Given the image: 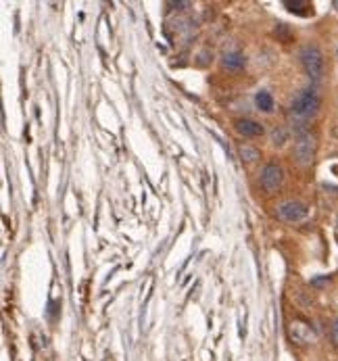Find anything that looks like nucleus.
<instances>
[{
  "instance_id": "1",
  "label": "nucleus",
  "mask_w": 338,
  "mask_h": 361,
  "mask_svg": "<svg viewBox=\"0 0 338 361\" xmlns=\"http://www.w3.org/2000/svg\"><path fill=\"white\" fill-rule=\"evenodd\" d=\"M321 107V99L315 88H303L292 99L290 105V117H297L301 121H309Z\"/></svg>"
},
{
  "instance_id": "2",
  "label": "nucleus",
  "mask_w": 338,
  "mask_h": 361,
  "mask_svg": "<svg viewBox=\"0 0 338 361\" xmlns=\"http://www.w3.org/2000/svg\"><path fill=\"white\" fill-rule=\"evenodd\" d=\"M299 61L303 65V69L307 71V75L313 81H319L326 71V63H323V54L315 44H307L299 50Z\"/></svg>"
},
{
  "instance_id": "3",
  "label": "nucleus",
  "mask_w": 338,
  "mask_h": 361,
  "mask_svg": "<svg viewBox=\"0 0 338 361\" xmlns=\"http://www.w3.org/2000/svg\"><path fill=\"white\" fill-rule=\"evenodd\" d=\"M315 148H317V140L311 132L297 136V140H294V150H292L294 163L301 165V167H309L315 159Z\"/></svg>"
},
{
  "instance_id": "4",
  "label": "nucleus",
  "mask_w": 338,
  "mask_h": 361,
  "mask_svg": "<svg viewBox=\"0 0 338 361\" xmlns=\"http://www.w3.org/2000/svg\"><path fill=\"white\" fill-rule=\"evenodd\" d=\"M309 215V207L301 201H284L278 205V217L286 224H299Z\"/></svg>"
},
{
  "instance_id": "5",
  "label": "nucleus",
  "mask_w": 338,
  "mask_h": 361,
  "mask_svg": "<svg viewBox=\"0 0 338 361\" xmlns=\"http://www.w3.org/2000/svg\"><path fill=\"white\" fill-rule=\"evenodd\" d=\"M284 182V171H282L280 165L276 163H267L265 167L261 169V186L267 190V192H274L282 186Z\"/></svg>"
},
{
  "instance_id": "6",
  "label": "nucleus",
  "mask_w": 338,
  "mask_h": 361,
  "mask_svg": "<svg viewBox=\"0 0 338 361\" xmlns=\"http://www.w3.org/2000/svg\"><path fill=\"white\" fill-rule=\"evenodd\" d=\"M288 334H290V338L297 344H313L315 338H317L313 328L309 326V324H305V322H299V319L288 326Z\"/></svg>"
},
{
  "instance_id": "7",
  "label": "nucleus",
  "mask_w": 338,
  "mask_h": 361,
  "mask_svg": "<svg viewBox=\"0 0 338 361\" xmlns=\"http://www.w3.org/2000/svg\"><path fill=\"white\" fill-rule=\"evenodd\" d=\"M234 128H236V132L240 134V136H244V138H257V136H263V132H265V128L261 126L259 121H255V119H236L234 121Z\"/></svg>"
},
{
  "instance_id": "8",
  "label": "nucleus",
  "mask_w": 338,
  "mask_h": 361,
  "mask_svg": "<svg viewBox=\"0 0 338 361\" xmlns=\"http://www.w3.org/2000/svg\"><path fill=\"white\" fill-rule=\"evenodd\" d=\"M221 65L228 69V71H240V69H244V65H246V57L240 50H228V52H223Z\"/></svg>"
},
{
  "instance_id": "9",
  "label": "nucleus",
  "mask_w": 338,
  "mask_h": 361,
  "mask_svg": "<svg viewBox=\"0 0 338 361\" xmlns=\"http://www.w3.org/2000/svg\"><path fill=\"white\" fill-rule=\"evenodd\" d=\"M255 105L259 111H263V113H272L274 111V99H272V94L267 92V90H259L255 94Z\"/></svg>"
},
{
  "instance_id": "10",
  "label": "nucleus",
  "mask_w": 338,
  "mask_h": 361,
  "mask_svg": "<svg viewBox=\"0 0 338 361\" xmlns=\"http://www.w3.org/2000/svg\"><path fill=\"white\" fill-rule=\"evenodd\" d=\"M272 144L274 146H284L286 144V140H288V130L286 128H282V126H278V128H274L272 130Z\"/></svg>"
},
{
  "instance_id": "11",
  "label": "nucleus",
  "mask_w": 338,
  "mask_h": 361,
  "mask_svg": "<svg viewBox=\"0 0 338 361\" xmlns=\"http://www.w3.org/2000/svg\"><path fill=\"white\" fill-rule=\"evenodd\" d=\"M284 7L290 11V13H297V15H307V13L303 9H309L311 5L307 3V0H286Z\"/></svg>"
},
{
  "instance_id": "12",
  "label": "nucleus",
  "mask_w": 338,
  "mask_h": 361,
  "mask_svg": "<svg viewBox=\"0 0 338 361\" xmlns=\"http://www.w3.org/2000/svg\"><path fill=\"white\" fill-rule=\"evenodd\" d=\"M261 152L255 148V146H248V144H242L240 146V157L242 161H257Z\"/></svg>"
},
{
  "instance_id": "13",
  "label": "nucleus",
  "mask_w": 338,
  "mask_h": 361,
  "mask_svg": "<svg viewBox=\"0 0 338 361\" xmlns=\"http://www.w3.org/2000/svg\"><path fill=\"white\" fill-rule=\"evenodd\" d=\"M330 338L334 342V346H338V319L332 324V330H330Z\"/></svg>"
},
{
  "instance_id": "14",
  "label": "nucleus",
  "mask_w": 338,
  "mask_h": 361,
  "mask_svg": "<svg viewBox=\"0 0 338 361\" xmlns=\"http://www.w3.org/2000/svg\"><path fill=\"white\" fill-rule=\"evenodd\" d=\"M332 5H334V7H336V9H338V0H334V3H332Z\"/></svg>"
},
{
  "instance_id": "15",
  "label": "nucleus",
  "mask_w": 338,
  "mask_h": 361,
  "mask_svg": "<svg viewBox=\"0 0 338 361\" xmlns=\"http://www.w3.org/2000/svg\"><path fill=\"white\" fill-rule=\"evenodd\" d=\"M336 234H338V219H336Z\"/></svg>"
},
{
  "instance_id": "16",
  "label": "nucleus",
  "mask_w": 338,
  "mask_h": 361,
  "mask_svg": "<svg viewBox=\"0 0 338 361\" xmlns=\"http://www.w3.org/2000/svg\"><path fill=\"white\" fill-rule=\"evenodd\" d=\"M336 57H338V46H336Z\"/></svg>"
}]
</instances>
